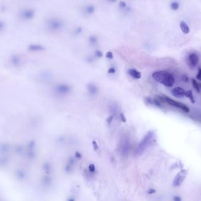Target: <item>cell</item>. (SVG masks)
Masks as SVG:
<instances>
[{"mask_svg": "<svg viewBox=\"0 0 201 201\" xmlns=\"http://www.w3.org/2000/svg\"><path fill=\"white\" fill-rule=\"evenodd\" d=\"M199 57L195 53H191L188 56V62L190 66L195 67L199 63Z\"/></svg>", "mask_w": 201, "mask_h": 201, "instance_id": "cell-8", "label": "cell"}, {"mask_svg": "<svg viewBox=\"0 0 201 201\" xmlns=\"http://www.w3.org/2000/svg\"><path fill=\"white\" fill-rule=\"evenodd\" d=\"M192 85H193V87L195 89V90L197 91H198V93H200L201 91V89H200V84H198V83L197 82V81L194 79V78H192Z\"/></svg>", "mask_w": 201, "mask_h": 201, "instance_id": "cell-21", "label": "cell"}, {"mask_svg": "<svg viewBox=\"0 0 201 201\" xmlns=\"http://www.w3.org/2000/svg\"><path fill=\"white\" fill-rule=\"evenodd\" d=\"M185 178V175L184 172L182 173V172H181L179 174L177 175V176H175L174 180L173 181V185L174 186H180L184 182Z\"/></svg>", "mask_w": 201, "mask_h": 201, "instance_id": "cell-10", "label": "cell"}, {"mask_svg": "<svg viewBox=\"0 0 201 201\" xmlns=\"http://www.w3.org/2000/svg\"><path fill=\"white\" fill-rule=\"evenodd\" d=\"M113 118H114V116H110L108 117V118L107 119V122L108 123V125H110L112 122V120H113Z\"/></svg>", "mask_w": 201, "mask_h": 201, "instance_id": "cell-36", "label": "cell"}, {"mask_svg": "<svg viewBox=\"0 0 201 201\" xmlns=\"http://www.w3.org/2000/svg\"><path fill=\"white\" fill-rule=\"evenodd\" d=\"M75 162H76L75 159L73 158V157H70L69 158L68 160V163L69 164V165H71L72 166H74V165L75 164Z\"/></svg>", "mask_w": 201, "mask_h": 201, "instance_id": "cell-26", "label": "cell"}, {"mask_svg": "<svg viewBox=\"0 0 201 201\" xmlns=\"http://www.w3.org/2000/svg\"><path fill=\"white\" fill-rule=\"evenodd\" d=\"M172 201H182V199L179 195H175L172 197Z\"/></svg>", "mask_w": 201, "mask_h": 201, "instance_id": "cell-30", "label": "cell"}, {"mask_svg": "<svg viewBox=\"0 0 201 201\" xmlns=\"http://www.w3.org/2000/svg\"><path fill=\"white\" fill-rule=\"evenodd\" d=\"M185 93L186 92L184 90V89L180 87H175L171 91L172 94L177 98L183 97L184 96H185Z\"/></svg>", "mask_w": 201, "mask_h": 201, "instance_id": "cell-9", "label": "cell"}, {"mask_svg": "<svg viewBox=\"0 0 201 201\" xmlns=\"http://www.w3.org/2000/svg\"><path fill=\"white\" fill-rule=\"evenodd\" d=\"M89 172H91V173H94V172H95V165H94V164H90L89 165Z\"/></svg>", "mask_w": 201, "mask_h": 201, "instance_id": "cell-31", "label": "cell"}, {"mask_svg": "<svg viewBox=\"0 0 201 201\" xmlns=\"http://www.w3.org/2000/svg\"><path fill=\"white\" fill-rule=\"evenodd\" d=\"M4 26H5L4 25V23L3 22H2V21H0V31H2L4 29Z\"/></svg>", "mask_w": 201, "mask_h": 201, "instance_id": "cell-41", "label": "cell"}, {"mask_svg": "<svg viewBox=\"0 0 201 201\" xmlns=\"http://www.w3.org/2000/svg\"><path fill=\"white\" fill-rule=\"evenodd\" d=\"M120 119H121V120H122V122H126V121H127V119H126V118H125V116H124V115L123 114V113H121L120 114Z\"/></svg>", "mask_w": 201, "mask_h": 201, "instance_id": "cell-35", "label": "cell"}, {"mask_svg": "<svg viewBox=\"0 0 201 201\" xmlns=\"http://www.w3.org/2000/svg\"><path fill=\"white\" fill-rule=\"evenodd\" d=\"M82 28L81 27H78L77 28H75V31H74V33L76 34V35H78V34H80L81 33H82Z\"/></svg>", "mask_w": 201, "mask_h": 201, "instance_id": "cell-29", "label": "cell"}, {"mask_svg": "<svg viewBox=\"0 0 201 201\" xmlns=\"http://www.w3.org/2000/svg\"><path fill=\"white\" fill-rule=\"evenodd\" d=\"M72 168H73L72 166H71V165H69V164H68L67 163V165H66V166L65 167V171H66V172H67V173L71 172L72 171Z\"/></svg>", "mask_w": 201, "mask_h": 201, "instance_id": "cell-27", "label": "cell"}, {"mask_svg": "<svg viewBox=\"0 0 201 201\" xmlns=\"http://www.w3.org/2000/svg\"><path fill=\"white\" fill-rule=\"evenodd\" d=\"M185 96L188 98L189 99V100H191V102L192 103H195V99L194 97V96H193V93H192V91L191 90H189L188 91H187L185 93Z\"/></svg>", "mask_w": 201, "mask_h": 201, "instance_id": "cell-20", "label": "cell"}, {"mask_svg": "<svg viewBox=\"0 0 201 201\" xmlns=\"http://www.w3.org/2000/svg\"><path fill=\"white\" fill-rule=\"evenodd\" d=\"M153 78L165 86L171 87L175 83V78L170 73L166 71H158L152 74Z\"/></svg>", "mask_w": 201, "mask_h": 201, "instance_id": "cell-1", "label": "cell"}, {"mask_svg": "<svg viewBox=\"0 0 201 201\" xmlns=\"http://www.w3.org/2000/svg\"><path fill=\"white\" fill-rule=\"evenodd\" d=\"M163 98L164 99V102L167 103L168 104L172 106H174V107H175L177 108H179L181 110H182L183 111H184L185 113H188L189 112V107L186 106L185 104H184V103H181L179 102H178V101H176L174 99H172L166 96H163Z\"/></svg>", "mask_w": 201, "mask_h": 201, "instance_id": "cell-3", "label": "cell"}, {"mask_svg": "<svg viewBox=\"0 0 201 201\" xmlns=\"http://www.w3.org/2000/svg\"><path fill=\"white\" fill-rule=\"evenodd\" d=\"M67 201H75V199L73 198H69L67 200Z\"/></svg>", "mask_w": 201, "mask_h": 201, "instance_id": "cell-43", "label": "cell"}, {"mask_svg": "<svg viewBox=\"0 0 201 201\" xmlns=\"http://www.w3.org/2000/svg\"><path fill=\"white\" fill-rule=\"evenodd\" d=\"M119 7L120 9L122 11H123L124 12H130L131 10L130 7L124 1H120L119 4Z\"/></svg>", "mask_w": 201, "mask_h": 201, "instance_id": "cell-17", "label": "cell"}, {"mask_svg": "<svg viewBox=\"0 0 201 201\" xmlns=\"http://www.w3.org/2000/svg\"><path fill=\"white\" fill-rule=\"evenodd\" d=\"M44 169H45V171L47 172V173H50V171H51V167L50 164V163H46L44 165Z\"/></svg>", "mask_w": 201, "mask_h": 201, "instance_id": "cell-28", "label": "cell"}, {"mask_svg": "<svg viewBox=\"0 0 201 201\" xmlns=\"http://www.w3.org/2000/svg\"><path fill=\"white\" fill-rule=\"evenodd\" d=\"M54 91L58 95L66 96L70 93L71 87L67 84H58L54 87Z\"/></svg>", "mask_w": 201, "mask_h": 201, "instance_id": "cell-5", "label": "cell"}, {"mask_svg": "<svg viewBox=\"0 0 201 201\" xmlns=\"http://www.w3.org/2000/svg\"><path fill=\"white\" fill-rule=\"evenodd\" d=\"M82 157V155H81V153L80 152H79L78 151L75 152V157L76 159H81Z\"/></svg>", "mask_w": 201, "mask_h": 201, "instance_id": "cell-33", "label": "cell"}, {"mask_svg": "<svg viewBox=\"0 0 201 201\" xmlns=\"http://www.w3.org/2000/svg\"><path fill=\"white\" fill-rule=\"evenodd\" d=\"M128 74L131 77L135 79H139L141 77V73L135 68H131L128 70Z\"/></svg>", "mask_w": 201, "mask_h": 201, "instance_id": "cell-14", "label": "cell"}, {"mask_svg": "<svg viewBox=\"0 0 201 201\" xmlns=\"http://www.w3.org/2000/svg\"><path fill=\"white\" fill-rule=\"evenodd\" d=\"M155 132L153 131H148L144 136L142 140L138 144L135 152L136 156H140L142 155L146 149L149 147L155 139Z\"/></svg>", "mask_w": 201, "mask_h": 201, "instance_id": "cell-2", "label": "cell"}, {"mask_svg": "<svg viewBox=\"0 0 201 201\" xmlns=\"http://www.w3.org/2000/svg\"><path fill=\"white\" fill-rule=\"evenodd\" d=\"M130 140L128 138H124L121 142L120 152L121 155L123 157H127L130 152Z\"/></svg>", "mask_w": 201, "mask_h": 201, "instance_id": "cell-6", "label": "cell"}, {"mask_svg": "<svg viewBox=\"0 0 201 201\" xmlns=\"http://www.w3.org/2000/svg\"><path fill=\"white\" fill-rule=\"evenodd\" d=\"M197 78L198 80L201 81V68H200L199 70H198V74L197 75Z\"/></svg>", "mask_w": 201, "mask_h": 201, "instance_id": "cell-40", "label": "cell"}, {"mask_svg": "<svg viewBox=\"0 0 201 201\" xmlns=\"http://www.w3.org/2000/svg\"><path fill=\"white\" fill-rule=\"evenodd\" d=\"M44 183L47 186H50L51 184H52V179L51 178L48 177V176H47L44 179Z\"/></svg>", "mask_w": 201, "mask_h": 201, "instance_id": "cell-25", "label": "cell"}, {"mask_svg": "<svg viewBox=\"0 0 201 201\" xmlns=\"http://www.w3.org/2000/svg\"><path fill=\"white\" fill-rule=\"evenodd\" d=\"M92 146H93V147H94L95 150H97L98 149V148H99V146H98L97 141H95V140H94L92 141Z\"/></svg>", "mask_w": 201, "mask_h": 201, "instance_id": "cell-34", "label": "cell"}, {"mask_svg": "<svg viewBox=\"0 0 201 201\" xmlns=\"http://www.w3.org/2000/svg\"><path fill=\"white\" fill-rule=\"evenodd\" d=\"M87 89L88 93L91 96H95L98 92V89L97 86L93 83H89L87 85Z\"/></svg>", "mask_w": 201, "mask_h": 201, "instance_id": "cell-11", "label": "cell"}, {"mask_svg": "<svg viewBox=\"0 0 201 201\" xmlns=\"http://www.w3.org/2000/svg\"><path fill=\"white\" fill-rule=\"evenodd\" d=\"M106 57L109 59H112L114 58L113 54L111 52H108L106 54Z\"/></svg>", "mask_w": 201, "mask_h": 201, "instance_id": "cell-32", "label": "cell"}, {"mask_svg": "<svg viewBox=\"0 0 201 201\" xmlns=\"http://www.w3.org/2000/svg\"><path fill=\"white\" fill-rule=\"evenodd\" d=\"M116 72V70L114 67H111L108 70V73L110 74H114Z\"/></svg>", "mask_w": 201, "mask_h": 201, "instance_id": "cell-39", "label": "cell"}, {"mask_svg": "<svg viewBox=\"0 0 201 201\" xmlns=\"http://www.w3.org/2000/svg\"><path fill=\"white\" fill-rule=\"evenodd\" d=\"M95 6L93 5H91V4L86 5L84 8V13L86 15L92 14L95 12Z\"/></svg>", "mask_w": 201, "mask_h": 201, "instance_id": "cell-15", "label": "cell"}, {"mask_svg": "<svg viewBox=\"0 0 201 201\" xmlns=\"http://www.w3.org/2000/svg\"><path fill=\"white\" fill-rule=\"evenodd\" d=\"M103 56V53L101 50H97L94 53V57L96 58H101Z\"/></svg>", "mask_w": 201, "mask_h": 201, "instance_id": "cell-24", "label": "cell"}, {"mask_svg": "<svg viewBox=\"0 0 201 201\" xmlns=\"http://www.w3.org/2000/svg\"><path fill=\"white\" fill-rule=\"evenodd\" d=\"M181 78H182V81H185V82H188L189 81V78H188V77L186 75H182L181 76Z\"/></svg>", "mask_w": 201, "mask_h": 201, "instance_id": "cell-37", "label": "cell"}, {"mask_svg": "<svg viewBox=\"0 0 201 201\" xmlns=\"http://www.w3.org/2000/svg\"><path fill=\"white\" fill-rule=\"evenodd\" d=\"M146 102L151 105H153L154 106L161 108L162 107V104L161 103V102L158 99H152L150 97H148L145 99Z\"/></svg>", "mask_w": 201, "mask_h": 201, "instance_id": "cell-12", "label": "cell"}, {"mask_svg": "<svg viewBox=\"0 0 201 201\" xmlns=\"http://www.w3.org/2000/svg\"><path fill=\"white\" fill-rule=\"evenodd\" d=\"M179 7V4L177 2H172L171 4V8L174 11H177Z\"/></svg>", "mask_w": 201, "mask_h": 201, "instance_id": "cell-23", "label": "cell"}, {"mask_svg": "<svg viewBox=\"0 0 201 201\" xmlns=\"http://www.w3.org/2000/svg\"><path fill=\"white\" fill-rule=\"evenodd\" d=\"M155 192H156V191L153 189H152V188H150V189H148V191H147V193L149 195H152V194H153Z\"/></svg>", "mask_w": 201, "mask_h": 201, "instance_id": "cell-38", "label": "cell"}, {"mask_svg": "<svg viewBox=\"0 0 201 201\" xmlns=\"http://www.w3.org/2000/svg\"><path fill=\"white\" fill-rule=\"evenodd\" d=\"M110 111L112 113V114L113 115H116L118 114V112H119V107L116 104V103H113L112 104H111L110 106ZM112 115V116H113Z\"/></svg>", "mask_w": 201, "mask_h": 201, "instance_id": "cell-18", "label": "cell"}, {"mask_svg": "<svg viewBox=\"0 0 201 201\" xmlns=\"http://www.w3.org/2000/svg\"><path fill=\"white\" fill-rule=\"evenodd\" d=\"M180 28L181 31L185 34H188L190 32L189 27L185 21H181L180 22Z\"/></svg>", "mask_w": 201, "mask_h": 201, "instance_id": "cell-16", "label": "cell"}, {"mask_svg": "<svg viewBox=\"0 0 201 201\" xmlns=\"http://www.w3.org/2000/svg\"><path fill=\"white\" fill-rule=\"evenodd\" d=\"M35 11L31 8H27L23 9L20 13L21 17L24 20H31L35 16Z\"/></svg>", "mask_w": 201, "mask_h": 201, "instance_id": "cell-7", "label": "cell"}, {"mask_svg": "<svg viewBox=\"0 0 201 201\" xmlns=\"http://www.w3.org/2000/svg\"><path fill=\"white\" fill-rule=\"evenodd\" d=\"M12 62L13 63V64L15 66H17L18 65H19V62H20V59L19 57L18 56H14L12 58Z\"/></svg>", "mask_w": 201, "mask_h": 201, "instance_id": "cell-22", "label": "cell"}, {"mask_svg": "<svg viewBox=\"0 0 201 201\" xmlns=\"http://www.w3.org/2000/svg\"><path fill=\"white\" fill-rule=\"evenodd\" d=\"M89 42L92 46L97 45L98 44V37L97 36H95V35L90 36L89 37Z\"/></svg>", "mask_w": 201, "mask_h": 201, "instance_id": "cell-19", "label": "cell"}, {"mask_svg": "<svg viewBox=\"0 0 201 201\" xmlns=\"http://www.w3.org/2000/svg\"><path fill=\"white\" fill-rule=\"evenodd\" d=\"M28 50L30 52H41L44 51L45 50V47L40 44H31L28 47Z\"/></svg>", "mask_w": 201, "mask_h": 201, "instance_id": "cell-13", "label": "cell"}, {"mask_svg": "<svg viewBox=\"0 0 201 201\" xmlns=\"http://www.w3.org/2000/svg\"><path fill=\"white\" fill-rule=\"evenodd\" d=\"M87 60L89 62H92L93 61H94V58L93 57H88Z\"/></svg>", "mask_w": 201, "mask_h": 201, "instance_id": "cell-42", "label": "cell"}, {"mask_svg": "<svg viewBox=\"0 0 201 201\" xmlns=\"http://www.w3.org/2000/svg\"><path fill=\"white\" fill-rule=\"evenodd\" d=\"M47 25L50 30L53 31H58L64 27V22L61 19L54 18L49 20Z\"/></svg>", "mask_w": 201, "mask_h": 201, "instance_id": "cell-4", "label": "cell"}]
</instances>
